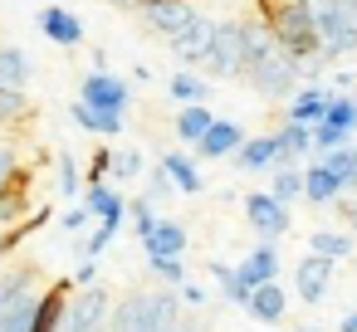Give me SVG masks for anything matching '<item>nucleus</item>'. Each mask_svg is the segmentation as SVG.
<instances>
[{
  "mask_svg": "<svg viewBox=\"0 0 357 332\" xmlns=\"http://www.w3.org/2000/svg\"><path fill=\"white\" fill-rule=\"evenodd\" d=\"M240 79L264 98V103H289L303 84V64L279 45L269 20L255 10L245 15V49H240Z\"/></svg>",
  "mask_w": 357,
  "mask_h": 332,
  "instance_id": "f257e3e1",
  "label": "nucleus"
},
{
  "mask_svg": "<svg viewBox=\"0 0 357 332\" xmlns=\"http://www.w3.org/2000/svg\"><path fill=\"white\" fill-rule=\"evenodd\" d=\"M186 303L172 283H157V288H128L123 298H113V313H108V332H172L181 322Z\"/></svg>",
  "mask_w": 357,
  "mask_h": 332,
  "instance_id": "f03ea898",
  "label": "nucleus"
},
{
  "mask_svg": "<svg viewBox=\"0 0 357 332\" xmlns=\"http://www.w3.org/2000/svg\"><path fill=\"white\" fill-rule=\"evenodd\" d=\"M308 15H313V30H318V54L323 64H342L357 54V6L352 0H303Z\"/></svg>",
  "mask_w": 357,
  "mask_h": 332,
  "instance_id": "7ed1b4c3",
  "label": "nucleus"
},
{
  "mask_svg": "<svg viewBox=\"0 0 357 332\" xmlns=\"http://www.w3.org/2000/svg\"><path fill=\"white\" fill-rule=\"evenodd\" d=\"M35 303H40V274L30 264L0 274V332H30Z\"/></svg>",
  "mask_w": 357,
  "mask_h": 332,
  "instance_id": "20e7f679",
  "label": "nucleus"
},
{
  "mask_svg": "<svg viewBox=\"0 0 357 332\" xmlns=\"http://www.w3.org/2000/svg\"><path fill=\"white\" fill-rule=\"evenodd\" d=\"M108 313H113V293L93 278V283H74L64 298V327L69 332H108Z\"/></svg>",
  "mask_w": 357,
  "mask_h": 332,
  "instance_id": "39448f33",
  "label": "nucleus"
},
{
  "mask_svg": "<svg viewBox=\"0 0 357 332\" xmlns=\"http://www.w3.org/2000/svg\"><path fill=\"white\" fill-rule=\"evenodd\" d=\"M240 49H245V15H220L215 20V40H211V54L201 64V74L211 79H240Z\"/></svg>",
  "mask_w": 357,
  "mask_h": 332,
  "instance_id": "423d86ee",
  "label": "nucleus"
},
{
  "mask_svg": "<svg viewBox=\"0 0 357 332\" xmlns=\"http://www.w3.org/2000/svg\"><path fill=\"white\" fill-rule=\"evenodd\" d=\"M132 15L142 20V30H147V35L172 40L181 25H191V20L201 15V0H142Z\"/></svg>",
  "mask_w": 357,
  "mask_h": 332,
  "instance_id": "0eeeda50",
  "label": "nucleus"
},
{
  "mask_svg": "<svg viewBox=\"0 0 357 332\" xmlns=\"http://www.w3.org/2000/svg\"><path fill=\"white\" fill-rule=\"evenodd\" d=\"M245 225L259 239H284L289 235V205L274 200L269 191H255V196H245Z\"/></svg>",
  "mask_w": 357,
  "mask_h": 332,
  "instance_id": "6e6552de",
  "label": "nucleus"
},
{
  "mask_svg": "<svg viewBox=\"0 0 357 332\" xmlns=\"http://www.w3.org/2000/svg\"><path fill=\"white\" fill-rule=\"evenodd\" d=\"M79 98H84V103H93V108H108V113H128V103H132V88H128L123 79H113L108 69H93V74H84V84H79Z\"/></svg>",
  "mask_w": 357,
  "mask_h": 332,
  "instance_id": "1a4fd4ad",
  "label": "nucleus"
},
{
  "mask_svg": "<svg viewBox=\"0 0 357 332\" xmlns=\"http://www.w3.org/2000/svg\"><path fill=\"white\" fill-rule=\"evenodd\" d=\"M35 25H40L45 40L59 45V49H79V45H84V20H79L69 6H40Z\"/></svg>",
  "mask_w": 357,
  "mask_h": 332,
  "instance_id": "9d476101",
  "label": "nucleus"
},
{
  "mask_svg": "<svg viewBox=\"0 0 357 332\" xmlns=\"http://www.w3.org/2000/svg\"><path fill=\"white\" fill-rule=\"evenodd\" d=\"M240 142H245V127H240L235 118H211V127H206L191 147H196V157H201V161H225Z\"/></svg>",
  "mask_w": 357,
  "mask_h": 332,
  "instance_id": "9b49d317",
  "label": "nucleus"
},
{
  "mask_svg": "<svg viewBox=\"0 0 357 332\" xmlns=\"http://www.w3.org/2000/svg\"><path fill=\"white\" fill-rule=\"evenodd\" d=\"M328 288H333V259H323V254L308 249V259L294 269V293H298L308 308H318V303L328 298Z\"/></svg>",
  "mask_w": 357,
  "mask_h": 332,
  "instance_id": "f8f14e48",
  "label": "nucleus"
},
{
  "mask_svg": "<svg viewBox=\"0 0 357 332\" xmlns=\"http://www.w3.org/2000/svg\"><path fill=\"white\" fill-rule=\"evenodd\" d=\"M230 157H235L240 171H274V166H279V137H274V132H264V137H245Z\"/></svg>",
  "mask_w": 357,
  "mask_h": 332,
  "instance_id": "ddd939ff",
  "label": "nucleus"
},
{
  "mask_svg": "<svg viewBox=\"0 0 357 332\" xmlns=\"http://www.w3.org/2000/svg\"><path fill=\"white\" fill-rule=\"evenodd\" d=\"M235 269H240V278H245L250 288L279 278V249H274V239H259L255 249H245V259H240Z\"/></svg>",
  "mask_w": 357,
  "mask_h": 332,
  "instance_id": "4468645a",
  "label": "nucleus"
},
{
  "mask_svg": "<svg viewBox=\"0 0 357 332\" xmlns=\"http://www.w3.org/2000/svg\"><path fill=\"white\" fill-rule=\"evenodd\" d=\"M284 308H289V298H284L279 278L255 283V288H250V298H245V313H250L255 322H284Z\"/></svg>",
  "mask_w": 357,
  "mask_h": 332,
  "instance_id": "2eb2a0df",
  "label": "nucleus"
},
{
  "mask_svg": "<svg viewBox=\"0 0 357 332\" xmlns=\"http://www.w3.org/2000/svg\"><path fill=\"white\" fill-rule=\"evenodd\" d=\"M30 210H35V200H30L25 176H15L10 186H0V235H6V230H20Z\"/></svg>",
  "mask_w": 357,
  "mask_h": 332,
  "instance_id": "dca6fc26",
  "label": "nucleus"
},
{
  "mask_svg": "<svg viewBox=\"0 0 357 332\" xmlns=\"http://www.w3.org/2000/svg\"><path fill=\"white\" fill-rule=\"evenodd\" d=\"M84 210H89L93 220H128V200H123V191L108 186V181H89V191H84Z\"/></svg>",
  "mask_w": 357,
  "mask_h": 332,
  "instance_id": "f3484780",
  "label": "nucleus"
},
{
  "mask_svg": "<svg viewBox=\"0 0 357 332\" xmlns=\"http://www.w3.org/2000/svg\"><path fill=\"white\" fill-rule=\"evenodd\" d=\"M337 196H342V181H337L323 161L303 166V205H318V210H323V205H333Z\"/></svg>",
  "mask_w": 357,
  "mask_h": 332,
  "instance_id": "a211bd4d",
  "label": "nucleus"
},
{
  "mask_svg": "<svg viewBox=\"0 0 357 332\" xmlns=\"http://www.w3.org/2000/svg\"><path fill=\"white\" fill-rule=\"evenodd\" d=\"M137 239H142V254H186V230L167 215H157V225Z\"/></svg>",
  "mask_w": 357,
  "mask_h": 332,
  "instance_id": "6ab92c4d",
  "label": "nucleus"
},
{
  "mask_svg": "<svg viewBox=\"0 0 357 332\" xmlns=\"http://www.w3.org/2000/svg\"><path fill=\"white\" fill-rule=\"evenodd\" d=\"M167 93H172L176 103H211L215 84H206V74H201V69H176V74L167 79Z\"/></svg>",
  "mask_w": 357,
  "mask_h": 332,
  "instance_id": "aec40b11",
  "label": "nucleus"
},
{
  "mask_svg": "<svg viewBox=\"0 0 357 332\" xmlns=\"http://www.w3.org/2000/svg\"><path fill=\"white\" fill-rule=\"evenodd\" d=\"M328 98H333V88H323V84H308V79H303V88L289 98V118H294V122H318V118H323V108H328Z\"/></svg>",
  "mask_w": 357,
  "mask_h": 332,
  "instance_id": "412c9836",
  "label": "nucleus"
},
{
  "mask_svg": "<svg viewBox=\"0 0 357 332\" xmlns=\"http://www.w3.org/2000/svg\"><path fill=\"white\" fill-rule=\"evenodd\" d=\"M69 118L84 127V132H98V137H118L123 132V113H108V108H93V103H74L69 108Z\"/></svg>",
  "mask_w": 357,
  "mask_h": 332,
  "instance_id": "4be33fe9",
  "label": "nucleus"
},
{
  "mask_svg": "<svg viewBox=\"0 0 357 332\" xmlns=\"http://www.w3.org/2000/svg\"><path fill=\"white\" fill-rule=\"evenodd\" d=\"M162 171L176 181L181 196H201V191H206V176L196 171V157H186V152H167V157H162Z\"/></svg>",
  "mask_w": 357,
  "mask_h": 332,
  "instance_id": "5701e85b",
  "label": "nucleus"
},
{
  "mask_svg": "<svg viewBox=\"0 0 357 332\" xmlns=\"http://www.w3.org/2000/svg\"><path fill=\"white\" fill-rule=\"evenodd\" d=\"M35 74V59L20 49V45H0V84H10V88H25Z\"/></svg>",
  "mask_w": 357,
  "mask_h": 332,
  "instance_id": "b1692460",
  "label": "nucleus"
},
{
  "mask_svg": "<svg viewBox=\"0 0 357 332\" xmlns=\"http://www.w3.org/2000/svg\"><path fill=\"white\" fill-rule=\"evenodd\" d=\"M206 269H211V278H215L220 298H225V303H235V308H245V298H250V283L240 278V269H235V264H225V259H211Z\"/></svg>",
  "mask_w": 357,
  "mask_h": 332,
  "instance_id": "393cba45",
  "label": "nucleus"
},
{
  "mask_svg": "<svg viewBox=\"0 0 357 332\" xmlns=\"http://www.w3.org/2000/svg\"><path fill=\"white\" fill-rule=\"evenodd\" d=\"M308 127L313 122H284V132H274L279 137V161H303L308 152H313V142H308Z\"/></svg>",
  "mask_w": 357,
  "mask_h": 332,
  "instance_id": "a878e982",
  "label": "nucleus"
},
{
  "mask_svg": "<svg viewBox=\"0 0 357 332\" xmlns=\"http://www.w3.org/2000/svg\"><path fill=\"white\" fill-rule=\"evenodd\" d=\"M269 196L284 200V205H289V200H303V166H298V161H279V166H274Z\"/></svg>",
  "mask_w": 357,
  "mask_h": 332,
  "instance_id": "bb28decb",
  "label": "nucleus"
},
{
  "mask_svg": "<svg viewBox=\"0 0 357 332\" xmlns=\"http://www.w3.org/2000/svg\"><path fill=\"white\" fill-rule=\"evenodd\" d=\"M35 113L30 93L25 88H10V84H0V127H10V122H25Z\"/></svg>",
  "mask_w": 357,
  "mask_h": 332,
  "instance_id": "cd10ccee",
  "label": "nucleus"
},
{
  "mask_svg": "<svg viewBox=\"0 0 357 332\" xmlns=\"http://www.w3.org/2000/svg\"><path fill=\"white\" fill-rule=\"evenodd\" d=\"M308 249L337 264V259L352 254V235H342V230H313V235H308Z\"/></svg>",
  "mask_w": 357,
  "mask_h": 332,
  "instance_id": "c85d7f7f",
  "label": "nucleus"
},
{
  "mask_svg": "<svg viewBox=\"0 0 357 332\" xmlns=\"http://www.w3.org/2000/svg\"><path fill=\"white\" fill-rule=\"evenodd\" d=\"M318 122H333V127H347V132H357V98L333 88V98H328V108H323V118H318Z\"/></svg>",
  "mask_w": 357,
  "mask_h": 332,
  "instance_id": "c756f323",
  "label": "nucleus"
},
{
  "mask_svg": "<svg viewBox=\"0 0 357 332\" xmlns=\"http://www.w3.org/2000/svg\"><path fill=\"white\" fill-rule=\"evenodd\" d=\"M147 171V157L137 152V147H123V152H113V161H108V176L118 181V186H128V181H137Z\"/></svg>",
  "mask_w": 357,
  "mask_h": 332,
  "instance_id": "7c9ffc66",
  "label": "nucleus"
},
{
  "mask_svg": "<svg viewBox=\"0 0 357 332\" xmlns=\"http://www.w3.org/2000/svg\"><path fill=\"white\" fill-rule=\"evenodd\" d=\"M206 127H211V108H206V103H186V108L176 113V137H181V142H196Z\"/></svg>",
  "mask_w": 357,
  "mask_h": 332,
  "instance_id": "2f4dec72",
  "label": "nucleus"
},
{
  "mask_svg": "<svg viewBox=\"0 0 357 332\" xmlns=\"http://www.w3.org/2000/svg\"><path fill=\"white\" fill-rule=\"evenodd\" d=\"M118 230H123V220H98L89 239H74V249H79L84 259H98V254H103V249L118 239Z\"/></svg>",
  "mask_w": 357,
  "mask_h": 332,
  "instance_id": "473e14b6",
  "label": "nucleus"
},
{
  "mask_svg": "<svg viewBox=\"0 0 357 332\" xmlns=\"http://www.w3.org/2000/svg\"><path fill=\"white\" fill-rule=\"evenodd\" d=\"M147 269H152L157 283H172V288L186 283V264H181V254H147Z\"/></svg>",
  "mask_w": 357,
  "mask_h": 332,
  "instance_id": "72a5a7b5",
  "label": "nucleus"
},
{
  "mask_svg": "<svg viewBox=\"0 0 357 332\" xmlns=\"http://www.w3.org/2000/svg\"><path fill=\"white\" fill-rule=\"evenodd\" d=\"M54 186H59V196H79V191H84V186H79V157L59 152V166H54Z\"/></svg>",
  "mask_w": 357,
  "mask_h": 332,
  "instance_id": "f704fd0d",
  "label": "nucleus"
},
{
  "mask_svg": "<svg viewBox=\"0 0 357 332\" xmlns=\"http://www.w3.org/2000/svg\"><path fill=\"white\" fill-rule=\"evenodd\" d=\"M172 196H181V191H176V181H172V176L162 171V161H157V166L147 171V200L162 205V200H172Z\"/></svg>",
  "mask_w": 357,
  "mask_h": 332,
  "instance_id": "c9c22d12",
  "label": "nucleus"
},
{
  "mask_svg": "<svg viewBox=\"0 0 357 332\" xmlns=\"http://www.w3.org/2000/svg\"><path fill=\"white\" fill-rule=\"evenodd\" d=\"M128 215H132V230H137V235H147V230L157 225V205H152L147 196H142V200H128Z\"/></svg>",
  "mask_w": 357,
  "mask_h": 332,
  "instance_id": "e433bc0d",
  "label": "nucleus"
},
{
  "mask_svg": "<svg viewBox=\"0 0 357 332\" xmlns=\"http://www.w3.org/2000/svg\"><path fill=\"white\" fill-rule=\"evenodd\" d=\"M15 176H25V166H20V152L0 142V186H10Z\"/></svg>",
  "mask_w": 357,
  "mask_h": 332,
  "instance_id": "4c0bfd02",
  "label": "nucleus"
},
{
  "mask_svg": "<svg viewBox=\"0 0 357 332\" xmlns=\"http://www.w3.org/2000/svg\"><path fill=\"white\" fill-rule=\"evenodd\" d=\"M108 161H113V152L98 147V152L89 157V181H108Z\"/></svg>",
  "mask_w": 357,
  "mask_h": 332,
  "instance_id": "58836bf2",
  "label": "nucleus"
},
{
  "mask_svg": "<svg viewBox=\"0 0 357 332\" xmlns=\"http://www.w3.org/2000/svg\"><path fill=\"white\" fill-rule=\"evenodd\" d=\"M176 293H181V303H186V308H211V293H206L201 283H181Z\"/></svg>",
  "mask_w": 357,
  "mask_h": 332,
  "instance_id": "ea45409f",
  "label": "nucleus"
},
{
  "mask_svg": "<svg viewBox=\"0 0 357 332\" xmlns=\"http://www.w3.org/2000/svg\"><path fill=\"white\" fill-rule=\"evenodd\" d=\"M59 225H64L69 235H79V230L89 225V210H84V205H74V210H64V215H59Z\"/></svg>",
  "mask_w": 357,
  "mask_h": 332,
  "instance_id": "a19ab883",
  "label": "nucleus"
},
{
  "mask_svg": "<svg viewBox=\"0 0 357 332\" xmlns=\"http://www.w3.org/2000/svg\"><path fill=\"white\" fill-rule=\"evenodd\" d=\"M172 332H211V322H206V317H186V313H181V322H176Z\"/></svg>",
  "mask_w": 357,
  "mask_h": 332,
  "instance_id": "79ce46f5",
  "label": "nucleus"
},
{
  "mask_svg": "<svg viewBox=\"0 0 357 332\" xmlns=\"http://www.w3.org/2000/svg\"><path fill=\"white\" fill-rule=\"evenodd\" d=\"M93 278H98V259H84L79 274H74V283H93Z\"/></svg>",
  "mask_w": 357,
  "mask_h": 332,
  "instance_id": "37998d69",
  "label": "nucleus"
},
{
  "mask_svg": "<svg viewBox=\"0 0 357 332\" xmlns=\"http://www.w3.org/2000/svg\"><path fill=\"white\" fill-rule=\"evenodd\" d=\"M337 332H357V308H347V313H342V322H337Z\"/></svg>",
  "mask_w": 357,
  "mask_h": 332,
  "instance_id": "c03bdc74",
  "label": "nucleus"
},
{
  "mask_svg": "<svg viewBox=\"0 0 357 332\" xmlns=\"http://www.w3.org/2000/svg\"><path fill=\"white\" fill-rule=\"evenodd\" d=\"M352 84H357L352 74H337V79H333V88H337V93H352Z\"/></svg>",
  "mask_w": 357,
  "mask_h": 332,
  "instance_id": "a18cd8bd",
  "label": "nucleus"
},
{
  "mask_svg": "<svg viewBox=\"0 0 357 332\" xmlns=\"http://www.w3.org/2000/svg\"><path fill=\"white\" fill-rule=\"evenodd\" d=\"M108 6H118V10H137L142 0H108Z\"/></svg>",
  "mask_w": 357,
  "mask_h": 332,
  "instance_id": "49530a36",
  "label": "nucleus"
},
{
  "mask_svg": "<svg viewBox=\"0 0 357 332\" xmlns=\"http://www.w3.org/2000/svg\"><path fill=\"white\" fill-rule=\"evenodd\" d=\"M294 332H318V327H294Z\"/></svg>",
  "mask_w": 357,
  "mask_h": 332,
  "instance_id": "de8ad7c7",
  "label": "nucleus"
},
{
  "mask_svg": "<svg viewBox=\"0 0 357 332\" xmlns=\"http://www.w3.org/2000/svg\"><path fill=\"white\" fill-rule=\"evenodd\" d=\"M352 152H357V132H352Z\"/></svg>",
  "mask_w": 357,
  "mask_h": 332,
  "instance_id": "09e8293b",
  "label": "nucleus"
},
{
  "mask_svg": "<svg viewBox=\"0 0 357 332\" xmlns=\"http://www.w3.org/2000/svg\"><path fill=\"white\" fill-rule=\"evenodd\" d=\"M352 6H357V0H352Z\"/></svg>",
  "mask_w": 357,
  "mask_h": 332,
  "instance_id": "8fccbe9b",
  "label": "nucleus"
},
{
  "mask_svg": "<svg viewBox=\"0 0 357 332\" xmlns=\"http://www.w3.org/2000/svg\"><path fill=\"white\" fill-rule=\"evenodd\" d=\"M352 98H357V93H352Z\"/></svg>",
  "mask_w": 357,
  "mask_h": 332,
  "instance_id": "3c124183",
  "label": "nucleus"
}]
</instances>
